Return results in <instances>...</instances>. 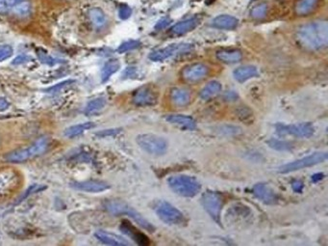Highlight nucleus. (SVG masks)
Wrapping results in <instances>:
<instances>
[{"label": "nucleus", "mask_w": 328, "mask_h": 246, "mask_svg": "<svg viewBox=\"0 0 328 246\" xmlns=\"http://www.w3.org/2000/svg\"><path fill=\"white\" fill-rule=\"evenodd\" d=\"M168 184L174 193L181 197L197 196L201 190V184L196 178L188 175H174L168 179Z\"/></svg>", "instance_id": "4"}, {"label": "nucleus", "mask_w": 328, "mask_h": 246, "mask_svg": "<svg viewBox=\"0 0 328 246\" xmlns=\"http://www.w3.org/2000/svg\"><path fill=\"white\" fill-rule=\"evenodd\" d=\"M37 55L38 58L40 59V61L44 64H47L49 66L57 65V64H61L64 61L60 60V59H55L53 57H51L50 55H48L47 52L43 51V50H38L37 51Z\"/></svg>", "instance_id": "33"}, {"label": "nucleus", "mask_w": 328, "mask_h": 246, "mask_svg": "<svg viewBox=\"0 0 328 246\" xmlns=\"http://www.w3.org/2000/svg\"><path fill=\"white\" fill-rule=\"evenodd\" d=\"M267 13V5L266 3H259L254 6L250 12V16L254 19H263Z\"/></svg>", "instance_id": "32"}, {"label": "nucleus", "mask_w": 328, "mask_h": 246, "mask_svg": "<svg viewBox=\"0 0 328 246\" xmlns=\"http://www.w3.org/2000/svg\"><path fill=\"white\" fill-rule=\"evenodd\" d=\"M94 127H95V124L93 122H87V123H83V124H78V125L71 126L67 129H66L64 131V135L66 137L72 138V137H75V136H78L80 134H82L84 131L92 130Z\"/></svg>", "instance_id": "26"}, {"label": "nucleus", "mask_w": 328, "mask_h": 246, "mask_svg": "<svg viewBox=\"0 0 328 246\" xmlns=\"http://www.w3.org/2000/svg\"><path fill=\"white\" fill-rule=\"evenodd\" d=\"M252 193L258 200L266 205H274L278 202L277 194L265 182L256 183L252 188Z\"/></svg>", "instance_id": "14"}, {"label": "nucleus", "mask_w": 328, "mask_h": 246, "mask_svg": "<svg viewBox=\"0 0 328 246\" xmlns=\"http://www.w3.org/2000/svg\"><path fill=\"white\" fill-rule=\"evenodd\" d=\"M220 91H221V84L219 82L213 81L206 84V86L200 91L199 97L204 100H207L218 95Z\"/></svg>", "instance_id": "28"}, {"label": "nucleus", "mask_w": 328, "mask_h": 246, "mask_svg": "<svg viewBox=\"0 0 328 246\" xmlns=\"http://www.w3.org/2000/svg\"><path fill=\"white\" fill-rule=\"evenodd\" d=\"M239 19L230 15H219L213 19L212 25L218 29L222 30H233L237 28Z\"/></svg>", "instance_id": "21"}, {"label": "nucleus", "mask_w": 328, "mask_h": 246, "mask_svg": "<svg viewBox=\"0 0 328 246\" xmlns=\"http://www.w3.org/2000/svg\"><path fill=\"white\" fill-rule=\"evenodd\" d=\"M321 0H299L296 5L297 16H307L313 13L319 6Z\"/></svg>", "instance_id": "24"}, {"label": "nucleus", "mask_w": 328, "mask_h": 246, "mask_svg": "<svg viewBox=\"0 0 328 246\" xmlns=\"http://www.w3.org/2000/svg\"><path fill=\"white\" fill-rule=\"evenodd\" d=\"M165 119L167 122L171 123L172 125L178 126L180 128L194 131L197 129V123L196 121L187 115L182 114H170L165 116Z\"/></svg>", "instance_id": "18"}, {"label": "nucleus", "mask_w": 328, "mask_h": 246, "mask_svg": "<svg viewBox=\"0 0 328 246\" xmlns=\"http://www.w3.org/2000/svg\"><path fill=\"white\" fill-rule=\"evenodd\" d=\"M31 60V57L29 55H25V54H20L18 55L16 58H15L12 62L13 65H19V64H24L27 63Z\"/></svg>", "instance_id": "40"}, {"label": "nucleus", "mask_w": 328, "mask_h": 246, "mask_svg": "<svg viewBox=\"0 0 328 246\" xmlns=\"http://www.w3.org/2000/svg\"><path fill=\"white\" fill-rule=\"evenodd\" d=\"M267 145L273 150L276 151H290L294 149V145L291 142L285 141V140H279V139H269L267 141Z\"/></svg>", "instance_id": "30"}, {"label": "nucleus", "mask_w": 328, "mask_h": 246, "mask_svg": "<svg viewBox=\"0 0 328 246\" xmlns=\"http://www.w3.org/2000/svg\"><path fill=\"white\" fill-rule=\"evenodd\" d=\"M153 208L157 216L166 224L180 225L185 221L184 214L167 201L157 202Z\"/></svg>", "instance_id": "8"}, {"label": "nucleus", "mask_w": 328, "mask_h": 246, "mask_svg": "<svg viewBox=\"0 0 328 246\" xmlns=\"http://www.w3.org/2000/svg\"><path fill=\"white\" fill-rule=\"evenodd\" d=\"M122 131L121 129H111V130H105V131H98L96 132V135L99 137H105V136H112L120 133Z\"/></svg>", "instance_id": "41"}, {"label": "nucleus", "mask_w": 328, "mask_h": 246, "mask_svg": "<svg viewBox=\"0 0 328 246\" xmlns=\"http://www.w3.org/2000/svg\"><path fill=\"white\" fill-rule=\"evenodd\" d=\"M49 142L50 140L47 136L41 137L29 147L18 149L6 154L4 156V160L8 163H13V164L24 163L35 157L43 155L49 146Z\"/></svg>", "instance_id": "3"}, {"label": "nucleus", "mask_w": 328, "mask_h": 246, "mask_svg": "<svg viewBox=\"0 0 328 246\" xmlns=\"http://www.w3.org/2000/svg\"><path fill=\"white\" fill-rule=\"evenodd\" d=\"M216 56L224 64H236L243 59V53L239 49H221L216 53Z\"/></svg>", "instance_id": "22"}, {"label": "nucleus", "mask_w": 328, "mask_h": 246, "mask_svg": "<svg viewBox=\"0 0 328 246\" xmlns=\"http://www.w3.org/2000/svg\"><path fill=\"white\" fill-rule=\"evenodd\" d=\"M292 188L295 192H297V193H301L303 188H304V184L301 180H294L292 182Z\"/></svg>", "instance_id": "43"}, {"label": "nucleus", "mask_w": 328, "mask_h": 246, "mask_svg": "<svg viewBox=\"0 0 328 246\" xmlns=\"http://www.w3.org/2000/svg\"><path fill=\"white\" fill-rule=\"evenodd\" d=\"M121 69V63L117 59H112L108 61L101 71V82L105 83L108 82L110 78L116 74Z\"/></svg>", "instance_id": "27"}, {"label": "nucleus", "mask_w": 328, "mask_h": 246, "mask_svg": "<svg viewBox=\"0 0 328 246\" xmlns=\"http://www.w3.org/2000/svg\"><path fill=\"white\" fill-rule=\"evenodd\" d=\"M132 15V9L128 5H122L119 10V16L122 19H127Z\"/></svg>", "instance_id": "38"}, {"label": "nucleus", "mask_w": 328, "mask_h": 246, "mask_svg": "<svg viewBox=\"0 0 328 246\" xmlns=\"http://www.w3.org/2000/svg\"><path fill=\"white\" fill-rule=\"evenodd\" d=\"M71 188L76 190L90 192V193H98L103 192L110 189V184L102 180H86V181H74L69 183Z\"/></svg>", "instance_id": "15"}, {"label": "nucleus", "mask_w": 328, "mask_h": 246, "mask_svg": "<svg viewBox=\"0 0 328 246\" xmlns=\"http://www.w3.org/2000/svg\"><path fill=\"white\" fill-rule=\"evenodd\" d=\"M47 186L46 185H42V184H33L31 186H29V188L25 191V193H23V195L20 197L17 201L16 204H19L21 203L23 200H25L27 197L30 196L31 194H34V193H37V192H40V191H43L45 189H47Z\"/></svg>", "instance_id": "35"}, {"label": "nucleus", "mask_w": 328, "mask_h": 246, "mask_svg": "<svg viewBox=\"0 0 328 246\" xmlns=\"http://www.w3.org/2000/svg\"><path fill=\"white\" fill-rule=\"evenodd\" d=\"M94 236L98 241L108 246H128L131 245L125 238L106 231H96Z\"/></svg>", "instance_id": "17"}, {"label": "nucleus", "mask_w": 328, "mask_h": 246, "mask_svg": "<svg viewBox=\"0 0 328 246\" xmlns=\"http://www.w3.org/2000/svg\"><path fill=\"white\" fill-rule=\"evenodd\" d=\"M8 5H11V6H15L17 3H19L21 0H6Z\"/></svg>", "instance_id": "48"}, {"label": "nucleus", "mask_w": 328, "mask_h": 246, "mask_svg": "<svg viewBox=\"0 0 328 246\" xmlns=\"http://www.w3.org/2000/svg\"><path fill=\"white\" fill-rule=\"evenodd\" d=\"M210 69L203 63H194L188 65L182 70V79L185 82L194 83V82H201L208 75Z\"/></svg>", "instance_id": "12"}, {"label": "nucleus", "mask_w": 328, "mask_h": 246, "mask_svg": "<svg viewBox=\"0 0 328 246\" xmlns=\"http://www.w3.org/2000/svg\"><path fill=\"white\" fill-rule=\"evenodd\" d=\"M89 17L96 29H101L107 24L106 15L100 8H92L89 11Z\"/></svg>", "instance_id": "25"}, {"label": "nucleus", "mask_w": 328, "mask_h": 246, "mask_svg": "<svg viewBox=\"0 0 328 246\" xmlns=\"http://www.w3.org/2000/svg\"><path fill=\"white\" fill-rule=\"evenodd\" d=\"M194 46L187 43H179V44H172L164 49H157L149 54V59L154 62H162L173 56L186 54L193 50Z\"/></svg>", "instance_id": "11"}, {"label": "nucleus", "mask_w": 328, "mask_h": 246, "mask_svg": "<svg viewBox=\"0 0 328 246\" xmlns=\"http://www.w3.org/2000/svg\"><path fill=\"white\" fill-rule=\"evenodd\" d=\"M137 144L147 154L155 157H161L168 151V141L153 133H142L136 137Z\"/></svg>", "instance_id": "5"}, {"label": "nucleus", "mask_w": 328, "mask_h": 246, "mask_svg": "<svg viewBox=\"0 0 328 246\" xmlns=\"http://www.w3.org/2000/svg\"><path fill=\"white\" fill-rule=\"evenodd\" d=\"M172 23V19L169 17V16H165V17H162L155 25V29L156 30H163L165 28H167L170 24Z\"/></svg>", "instance_id": "39"}, {"label": "nucleus", "mask_w": 328, "mask_h": 246, "mask_svg": "<svg viewBox=\"0 0 328 246\" xmlns=\"http://www.w3.org/2000/svg\"><path fill=\"white\" fill-rule=\"evenodd\" d=\"M328 155L327 152H317L305 158H302L300 160L282 165L278 168V173L288 174V173L296 172V171L304 169V168L312 167L314 165L325 163L328 160Z\"/></svg>", "instance_id": "7"}, {"label": "nucleus", "mask_w": 328, "mask_h": 246, "mask_svg": "<svg viewBox=\"0 0 328 246\" xmlns=\"http://www.w3.org/2000/svg\"><path fill=\"white\" fill-rule=\"evenodd\" d=\"M200 202H201V205H202L204 210L206 211V213L211 216V218L216 223L221 225L220 217H221V211H222L223 204H224V200H223L222 195L217 191L207 190L201 195Z\"/></svg>", "instance_id": "6"}, {"label": "nucleus", "mask_w": 328, "mask_h": 246, "mask_svg": "<svg viewBox=\"0 0 328 246\" xmlns=\"http://www.w3.org/2000/svg\"><path fill=\"white\" fill-rule=\"evenodd\" d=\"M73 82H74V81H70V80H68V81H65V82H61V83H58V84H56V85H54V86L48 88V89L46 90V92H47V93H49V94L57 93V92H59L60 90L64 89L65 87L69 86V85L72 84Z\"/></svg>", "instance_id": "37"}, {"label": "nucleus", "mask_w": 328, "mask_h": 246, "mask_svg": "<svg viewBox=\"0 0 328 246\" xmlns=\"http://www.w3.org/2000/svg\"><path fill=\"white\" fill-rule=\"evenodd\" d=\"M199 23H200V19L198 17H192L189 19H185L174 24L172 26V32L175 35H182L194 30L199 25Z\"/></svg>", "instance_id": "23"}, {"label": "nucleus", "mask_w": 328, "mask_h": 246, "mask_svg": "<svg viewBox=\"0 0 328 246\" xmlns=\"http://www.w3.org/2000/svg\"><path fill=\"white\" fill-rule=\"evenodd\" d=\"M9 11L8 3L6 0H0V15H5Z\"/></svg>", "instance_id": "44"}, {"label": "nucleus", "mask_w": 328, "mask_h": 246, "mask_svg": "<svg viewBox=\"0 0 328 246\" xmlns=\"http://www.w3.org/2000/svg\"><path fill=\"white\" fill-rule=\"evenodd\" d=\"M133 103L137 106H152L156 104L157 94L149 86H142L133 95Z\"/></svg>", "instance_id": "13"}, {"label": "nucleus", "mask_w": 328, "mask_h": 246, "mask_svg": "<svg viewBox=\"0 0 328 246\" xmlns=\"http://www.w3.org/2000/svg\"><path fill=\"white\" fill-rule=\"evenodd\" d=\"M297 42L308 50L317 51L326 49L328 45V22L318 19L302 24L297 30Z\"/></svg>", "instance_id": "1"}, {"label": "nucleus", "mask_w": 328, "mask_h": 246, "mask_svg": "<svg viewBox=\"0 0 328 246\" xmlns=\"http://www.w3.org/2000/svg\"><path fill=\"white\" fill-rule=\"evenodd\" d=\"M325 178V175L323 173H317L312 176L313 182H318Z\"/></svg>", "instance_id": "47"}, {"label": "nucleus", "mask_w": 328, "mask_h": 246, "mask_svg": "<svg viewBox=\"0 0 328 246\" xmlns=\"http://www.w3.org/2000/svg\"><path fill=\"white\" fill-rule=\"evenodd\" d=\"M9 107V102L4 98H0V111H4Z\"/></svg>", "instance_id": "46"}, {"label": "nucleus", "mask_w": 328, "mask_h": 246, "mask_svg": "<svg viewBox=\"0 0 328 246\" xmlns=\"http://www.w3.org/2000/svg\"><path fill=\"white\" fill-rule=\"evenodd\" d=\"M14 53L13 48L9 45L0 46V62L5 61L6 59L10 58Z\"/></svg>", "instance_id": "36"}, {"label": "nucleus", "mask_w": 328, "mask_h": 246, "mask_svg": "<svg viewBox=\"0 0 328 246\" xmlns=\"http://www.w3.org/2000/svg\"><path fill=\"white\" fill-rule=\"evenodd\" d=\"M31 4L27 1H20L15 5L14 12L15 14L21 17L29 16L31 14Z\"/></svg>", "instance_id": "31"}, {"label": "nucleus", "mask_w": 328, "mask_h": 246, "mask_svg": "<svg viewBox=\"0 0 328 246\" xmlns=\"http://www.w3.org/2000/svg\"><path fill=\"white\" fill-rule=\"evenodd\" d=\"M275 131L279 136H295L298 138H309L313 136L315 129L311 123L300 124H276Z\"/></svg>", "instance_id": "10"}, {"label": "nucleus", "mask_w": 328, "mask_h": 246, "mask_svg": "<svg viewBox=\"0 0 328 246\" xmlns=\"http://www.w3.org/2000/svg\"><path fill=\"white\" fill-rule=\"evenodd\" d=\"M141 42L138 40H129L126 41L125 43H123L119 49H118V52L119 53H125L127 51L133 50V49H139L141 47Z\"/></svg>", "instance_id": "34"}, {"label": "nucleus", "mask_w": 328, "mask_h": 246, "mask_svg": "<svg viewBox=\"0 0 328 246\" xmlns=\"http://www.w3.org/2000/svg\"><path fill=\"white\" fill-rule=\"evenodd\" d=\"M20 181L16 170L11 168L0 170V199L11 196L19 187Z\"/></svg>", "instance_id": "9"}, {"label": "nucleus", "mask_w": 328, "mask_h": 246, "mask_svg": "<svg viewBox=\"0 0 328 246\" xmlns=\"http://www.w3.org/2000/svg\"><path fill=\"white\" fill-rule=\"evenodd\" d=\"M259 76V71L255 66L245 65L237 68L233 73V77L237 82H245L250 79Z\"/></svg>", "instance_id": "20"}, {"label": "nucleus", "mask_w": 328, "mask_h": 246, "mask_svg": "<svg viewBox=\"0 0 328 246\" xmlns=\"http://www.w3.org/2000/svg\"><path fill=\"white\" fill-rule=\"evenodd\" d=\"M104 208L108 213L113 215H126L131 217L138 225H140L141 228L153 233L155 231L154 226L147 221L141 213L137 212L134 208H132L130 205L126 204L124 201L121 200H108L104 203Z\"/></svg>", "instance_id": "2"}, {"label": "nucleus", "mask_w": 328, "mask_h": 246, "mask_svg": "<svg viewBox=\"0 0 328 246\" xmlns=\"http://www.w3.org/2000/svg\"><path fill=\"white\" fill-rule=\"evenodd\" d=\"M106 98H96L90 100L85 107V114L87 116L96 114L98 113L105 105H106Z\"/></svg>", "instance_id": "29"}, {"label": "nucleus", "mask_w": 328, "mask_h": 246, "mask_svg": "<svg viewBox=\"0 0 328 246\" xmlns=\"http://www.w3.org/2000/svg\"><path fill=\"white\" fill-rule=\"evenodd\" d=\"M224 98L227 100V101H234L237 98H238V94L236 92H233V91H230V92H227L224 96Z\"/></svg>", "instance_id": "45"}, {"label": "nucleus", "mask_w": 328, "mask_h": 246, "mask_svg": "<svg viewBox=\"0 0 328 246\" xmlns=\"http://www.w3.org/2000/svg\"><path fill=\"white\" fill-rule=\"evenodd\" d=\"M121 231L131 238L139 246H146L150 245V240L146 235L141 233V231L135 228L130 222L124 221L120 227Z\"/></svg>", "instance_id": "16"}, {"label": "nucleus", "mask_w": 328, "mask_h": 246, "mask_svg": "<svg viewBox=\"0 0 328 246\" xmlns=\"http://www.w3.org/2000/svg\"><path fill=\"white\" fill-rule=\"evenodd\" d=\"M137 77V69L135 67H129L127 68L124 73L125 79H134Z\"/></svg>", "instance_id": "42"}, {"label": "nucleus", "mask_w": 328, "mask_h": 246, "mask_svg": "<svg viewBox=\"0 0 328 246\" xmlns=\"http://www.w3.org/2000/svg\"><path fill=\"white\" fill-rule=\"evenodd\" d=\"M171 100L175 106H186L191 101V91L183 87L173 88L171 92Z\"/></svg>", "instance_id": "19"}]
</instances>
